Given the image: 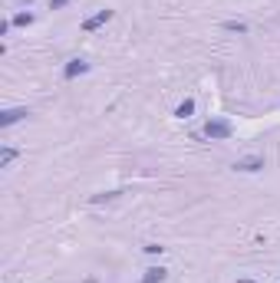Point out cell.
<instances>
[{"instance_id": "obj_1", "label": "cell", "mask_w": 280, "mask_h": 283, "mask_svg": "<svg viewBox=\"0 0 280 283\" xmlns=\"http://www.w3.org/2000/svg\"><path fill=\"white\" fill-rule=\"evenodd\" d=\"M231 135H234V122H228V118H208V122H204V138L228 142Z\"/></svg>"}, {"instance_id": "obj_2", "label": "cell", "mask_w": 280, "mask_h": 283, "mask_svg": "<svg viewBox=\"0 0 280 283\" xmlns=\"http://www.w3.org/2000/svg\"><path fill=\"white\" fill-rule=\"evenodd\" d=\"M264 168V155H244L234 162V172H244V174H254Z\"/></svg>"}, {"instance_id": "obj_3", "label": "cell", "mask_w": 280, "mask_h": 283, "mask_svg": "<svg viewBox=\"0 0 280 283\" xmlns=\"http://www.w3.org/2000/svg\"><path fill=\"white\" fill-rule=\"evenodd\" d=\"M26 116H30V109H24V106H20V109H4V112H0V128L16 126V122H24Z\"/></svg>"}, {"instance_id": "obj_4", "label": "cell", "mask_w": 280, "mask_h": 283, "mask_svg": "<svg viewBox=\"0 0 280 283\" xmlns=\"http://www.w3.org/2000/svg\"><path fill=\"white\" fill-rule=\"evenodd\" d=\"M89 70H92V66H89L86 60H70V63H66V70H63V79H76V76H86Z\"/></svg>"}, {"instance_id": "obj_5", "label": "cell", "mask_w": 280, "mask_h": 283, "mask_svg": "<svg viewBox=\"0 0 280 283\" xmlns=\"http://www.w3.org/2000/svg\"><path fill=\"white\" fill-rule=\"evenodd\" d=\"M109 20H112V10L106 7V10H99L96 16H89V20H82V30H86V33H92V30H99L102 24H109Z\"/></svg>"}, {"instance_id": "obj_6", "label": "cell", "mask_w": 280, "mask_h": 283, "mask_svg": "<svg viewBox=\"0 0 280 283\" xmlns=\"http://www.w3.org/2000/svg\"><path fill=\"white\" fill-rule=\"evenodd\" d=\"M165 276H168L165 267H148V270L142 274V280H138V283H165Z\"/></svg>"}, {"instance_id": "obj_7", "label": "cell", "mask_w": 280, "mask_h": 283, "mask_svg": "<svg viewBox=\"0 0 280 283\" xmlns=\"http://www.w3.org/2000/svg\"><path fill=\"white\" fill-rule=\"evenodd\" d=\"M175 116H178V118L194 116V99H182V102H178V109H175Z\"/></svg>"}, {"instance_id": "obj_8", "label": "cell", "mask_w": 280, "mask_h": 283, "mask_svg": "<svg viewBox=\"0 0 280 283\" xmlns=\"http://www.w3.org/2000/svg\"><path fill=\"white\" fill-rule=\"evenodd\" d=\"M119 194H122V191H106V194H92V198H89V204H102V201H116Z\"/></svg>"}, {"instance_id": "obj_9", "label": "cell", "mask_w": 280, "mask_h": 283, "mask_svg": "<svg viewBox=\"0 0 280 283\" xmlns=\"http://www.w3.org/2000/svg\"><path fill=\"white\" fill-rule=\"evenodd\" d=\"M224 30H228V33H248V24H244V20H228Z\"/></svg>"}, {"instance_id": "obj_10", "label": "cell", "mask_w": 280, "mask_h": 283, "mask_svg": "<svg viewBox=\"0 0 280 283\" xmlns=\"http://www.w3.org/2000/svg\"><path fill=\"white\" fill-rule=\"evenodd\" d=\"M10 24H14V26H30L33 24V14H16Z\"/></svg>"}, {"instance_id": "obj_11", "label": "cell", "mask_w": 280, "mask_h": 283, "mask_svg": "<svg viewBox=\"0 0 280 283\" xmlns=\"http://www.w3.org/2000/svg\"><path fill=\"white\" fill-rule=\"evenodd\" d=\"M14 158H16V148H4V152H0V165L7 168L10 162H14Z\"/></svg>"}, {"instance_id": "obj_12", "label": "cell", "mask_w": 280, "mask_h": 283, "mask_svg": "<svg viewBox=\"0 0 280 283\" xmlns=\"http://www.w3.org/2000/svg\"><path fill=\"white\" fill-rule=\"evenodd\" d=\"M142 250H145V254H162V250H165V247H158V244H145Z\"/></svg>"}, {"instance_id": "obj_13", "label": "cell", "mask_w": 280, "mask_h": 283, "mask_svg": "<svg viewBox=\"0 0 280 283\" xmlns=\"http://www.w3.org/2000/svg\"><path fill=\"white\" fill-rule=\"evenodd\" d=\"M66 4H70V0H50V10H63Z\"/></svg>"}]
</instances>
